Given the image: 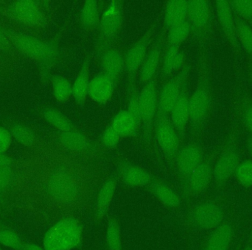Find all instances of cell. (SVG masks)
Returning a JSON list of instances; mask_svg holds the SVG:
<instances>
[{"instance_id":"6da1fadb","label":"cell","mask_w":252,"mask_h":250,"mask_svg":"<svg viewBox=\"0 0 252 250\" xmlns=\"http://www.w3.org/2000/svg\"><path fill=\"white\" fill-rule=\"evenodd\" d=\"M83 227L79 219L68 217L53 224L44 238L45 250H71L82 239Z\"/></svg>"},{"instance_id":"7a4b0ae2","label":"cell","mask_w":252,"mask_h":250,"mask_svg":"<svg viewBox=\"0 0 252 250\" xmlns=\"http://www.w3.org/2000/svg\"><path fill=\"white\" fill-rule=\"evenodd\" d=\"M211 104V90L208 70L202 63L198 85L189 99V125L192 133L198 134L208 117Z\"/></svg>"},{"instance_id":"3957f363","label":"cell","mask_w":252,"mask_h":250,"mask_svg":"<svg viewBox=\"0 0 252 250\" xmlns=\"http://www.w3.org/2000/svg\"><path fill=\"white\" fill-rule=\"evenodd\" d=\"M154 126L157 143L167 161L173 164L182 140L172 124L170 116L157 112Z\"/></svg>"},{"instance_id":"277c9868","label":"cell","mask_w":252,"mask_h":250,"mask_svg":"<svg viewBox=\"0 0 252 250\" xmlns=\"http://www.w3.org/2000/svg\"><path fill=\"white\" fill-rule=\"evenodd\" d=\"M139 99L144 139L149 143L152 140L153 130L158 111V93L155 79L145 84L139 93Z\"/></svg>"},{"instance_id":"5b68a950","label":"cell","mask_w":252,"mask_h":250,"mask_svg":"<svg viewBox=\"0 0 252 250\" xmlns=\"http://www.w3.org/2000/svg\"><path fill=\"white\" fill-rule=\"evenodd\" d=\"M204 160L202 148L196 143H190L179 149L173 165L182 186H185L187 180L192 171Z\"/></svg>"},{"instance_id":"8992f818","label":"cell","mask_w":252,"mask_h":250,"mask_svg":"<svg viewBox=\"0 0 252 250\" xmlns=\"http://www.w3.org/2000/svg\"><path fill=\"white\" fill-rule=\"evenodd\" d=\"M190 66H185L183 69L169 80L161 88L158 96V111L157 112L170 115L173 106L176 104L182 92L184 85L188 81Z\"/></svg>"},{"instance_id":"52a82bcc","label":"cell","mask_w":252,"mask_h":250,"mask_svg":"<svg viewBox=\"0 0 252 250\" xmlns=\"http://www.w3.org/2000/svg\"><path fill=\"white\" fill-rule=\"evenodd\" d=\"M189 220L198 228L213 230L221 224L223 212L220 207L214 202H201L191 210Z\"/></svg>"},{"instance_id":"ba28073f","label":"cell","mask_w":252,"mask_h":250,"mask_svg":"<svg viewBox=\"0 0 252 250\" xmlns=\"http://www.w3.org/2000/svg\"><path fill=\"white\" fill-rule=\"evenodd\" d=\"M240 163L239 152L236 146L229 145L220 154L213 167V178L218 186L221 187L235 175Z\"/></svg>"},{"instance_id":"9c48e42d","label":"cell","mask_w":252,"mask_h":250,"mask_svg":"<svg viewBox=\"0 0 252 250\" xmlns=\"http://www.w3.org/2000/svg\"><path fill=\"white\" fill-rule=\"evenodd\" d=\"M154 30V27L151 26L126 53L124 57L125 68L128 74L130 83L133 82L136 72L140 69L148 54V47L153 40Z\"/></svg>"},{"instance_id":"30bf717a","label":"cell","mask_w":252,"mask_h":250,"mask_svg":"<svg viewBox=\"0 0 252 250\" xmlns=\"http://www.w3.org/2000/svg\"><path fill=\"white\" fill-rule=\"evenodd\" d=\"M213 157L203 160L183 186L185 196H197L207 189L213 177Z\"/></svg>"},{"instance_id":"8fae6325","label":"cell","mask_w":252,"mask_h":250,"mask_svg":"<svg viewBox=\"0 0 252 250\" xmlns=\"http://www.w3.org/2000/svg\"><path fill=\"white\" fill-rule=\"evenodd\" d=\"M13 44L19 51L32 58L49 60L55 56V49L35 37L27 35H16L13 38Z\"/></svg>"},{"instance_id":"7c38bea8","label":"cell","mask_w":252,"mask_h":250,"mask_svg":"<svg viewBox=\"0 0 252 250\" xmlns=\"http://www.w3.org/2000/svg\"><path fill=\"white\" fill-rule=\"evenodd\" d=\"M118 181L119 178L117 173L112 174L105 180L98 191L93 211V219L96 222H100L107 216L116 192Z\"/></svg>"},{"instance_id":"4fadbf2b","label":"cell","mask_w":252,"mask_h":250,"mask_svg":"<svg viewBox=\"0 0 252 250\" xmlns=\"http://www.w3.org/2000/svg\"><path fill=\"white\" fill-rule=\"evenodd\" d=\"M119 180L131 188H145L154 178L149 171L127 161H121L117 171Z\"/></svg>"},{"instance_id":"5bb4252c","label":"cell","mask_w":252,"mask_h":250,"mask_svg":"<svg viewBox=\"0 0 252 250\" xmlns=\"http://www.w3.org/2000/svg\"><path fill=\"white\" fill-rule=\"evenodd\" d=\"M122 22V4L120 1H113L100 18L99 25L102 38L106 41H112L119 32Z\"/></svg>"},{"instance_id":"9a60e30c","label":"cell","mask_w":252,"mask_h":250,"mask_svg":"<svg viewBox=\"0 0 252 250\" xmlns=\"http://www.w3.org/2000/svg\"><path fill=\"white\" fill-rule=\"evenodd\" d=\"M59 140L65 149L72 153L93 156L96 152L95 147L90 139L78 130L61 132Z\"/></svg>"},{"instance_id":"2e32d148","label":"cell","mask_w":252,"mask_h":250,"mask_svg":"<svg viewBox=\"0 0 252 250\" xmlns=\"http://www.w3.org/2000/svg\"><path fill=\"white\" fill-rule=\"evenodd\" d=\"M189 99L188 84H185L180 96L170 113V120L181 140L185 137L187 126L189 122Z\"/></svg>"},{"instance_id":"e0dca14e","label":"cell","mask_w":252,"mask_h":250,"mask_svg":"<svg viewBox=\"0 0 252 250\" xmlns=\"http://www.w3.org/2000/svg\"><path fill=\"white\" fill-rule=\"evenodd\" d=\"M216 11L220 28L228 41L235 50H239V42L237 38L233 12L229 1L218 0L216 1Z\"/></svg>"},{"instance_id":"ac0fdd59","label":"cell","mask_w":252,"mask_h":250,"mask_svg":"<svg viewBox=\"0 0 252 250\" xmlns=\"http://www.w3.org/2000/svg\"><path fill=\"white\" fill-rule=\"evenodd\" d=\"M188 22L196 32H201L208 27L210 20V9L205 0L188 1Z\"/></svg>"},{"instance_id":"d6986e66","label":"cell","mask_w":252,"mask_h":250,"mask_svg":"<svg viewBox=\"0 0 252 250\" xmlns=\"http://www.w3.org/2000/svg\"><path fill=\"white\" fill-rule=\"evenodd\" d=\"M115 82L105 74H99L90 81L88 95L100 104L107 103L113 95Z\"/></svg>"},{"instance_id":"ffe728a7","label":"cell","mask_w":252,"mask_h":250,"mask_svg":"<svg viewBox=\"0 0 252 250\" xmlns=\"http://www.w3.org/2000/svg\"><path fill=\"white\" fill-rule=\"evenodd\" d=\"M145 189L167 208H176L180 205L179 195L168 185L156 177Z\"/></svg>"},{"instance_id":"44dd1931","label":"cell","mask_w":252,"mask_h":250,"mask_svg":"<svg viewBox=\"0 0 252 250\" xmlns=\"http://www.w3.org/2000/svg\"><path fill=\"white\" fill-rule=\"evenodd\" d=\"M161 37L158 38L156 44L148 52L143 63L139 69V81L142 83H148L154 79V75L157 72L161 60L162 42Z\"/></svg>"},{"instance_id":"7402d4cb","label":"cell","mask_w":252,"mask_h":250,"mask_svg":"<svg viewBox=\"0 0 252 250\" xmlns=\"http://www.w3.org/2000/svg\"><path fill=\"white\" fill-rule=\"evenodd\" d=\"M100 63L103 74L112 78L115 82L118 81L125 68L124 56L116 49L104 50L100 57Z\"/></svg>"},{"instance_id":"603a6c76","label":"cell","mask_w":252,"mask_h":250,"mask_svg":"<svg viewBox=\"0 0 252 250\" xmlns=\"http://www.w3.org/2000/svg\"><path fill=\"white\" fill-rule=\"evenodd\" d=\"M13 15L24 23L36 25L43 20V15L36 4L30 0H20L12 7Z\"/></svg>"},{"instance_id":"cb8c5ba5","label":"cell","mask_w":252,"mask_h":250,"mask_svg":"<svg viewBox=\"0 0 252 250\" xmlns=\"http://www.w3.org/2000/svg\"><path fill=\"white\" fill-rule=\"evenodd\" d=\"M90 56H87L83 62L78 76L72 85V96L77 104L81 106L85 103L87 96L88 95L90 87Z\"/></svg>"},{"instance_id":"d4e9b609","label":"cell","mask_w":252,"mask_h":250,"mask_svg":"<svg viewBox=\"0 0 252 250\" xmlns=\"http://www.w3.org/2000/svg\"><path fill=\"white\" fill-rule=\"evenodd\" d=\"M188 1L170 0L166 4L164 22L166 28H170L187 21Z\"/></svg>"},{"instance_id":"484cf974","label":"cell","mask_w":252,"mask_h":250,"mask_svg":"<svg viewBox=\"0 0 252 250\" xmlns=\"http://www.w3.org/2000/svg\"><path fill=\"white\" fill-rule=\"evenodd\" d=\"M232 240V228L225 223L215 229L206 244L204 250H228Z\"/></svg>"},{"instance_id":"4316f807","label":"cell","mask_w":252,"mask_h":250,"mask_svg":"<svg viewBox=\"0 0 252 250\" xmlns=\"http://www.w3.org/2000/svg\"><path fill=\"white\" fill-rule=\"evenodd\" d=\"M111 125L121 138L134 137L140 128L127 110L117 113Z\"/></svg>"},{"instance_id":"83f0119b","label":"cell","mask_w":252,"mask_h":250,"mask_svg":"<svg viewBox=\"0 0 252 250\" xmlns=\"http://www.w3.org/2000/svg\"><path fill=\"white\" fill-rule=\"evenodd\" d=\"M185 60V56L179 51V47L169 46L163 58L162 73L164 76H169L175 71L179 70L183 66Z\"/></svg>"},{"instance_id":"f1b7e54d","label":"cell","mask_w":252,"mask_h":250,"mask_svg":"<svg viewBox=\"0 0 252 250\" xmlns=\"http://www.w3.org/2000/svg\"><path fill=\"white\" fill-rule=\"evenodd\" d=\"M98 3L95 0H87L81 13V23L86 29H93L100 23Z\"/></svg>"},{"instance_id":"f546056e","label":"cell","mask_w":252,"mask_h":250,"mask_svg":"<svg viewBox=\"0 0 252 250\" xmlns=\"http://www.w3.org/2000/svg\"><path fill=\"white\" fill-rule=\"evenodd\" d=\"M234 15V14H233ZM237 38L252 57V28L247 21L234 15Z\"/></svg>"},{"instance_id":"4dcf8cb0","label":"cell","mask_w":252,"mask_h":250,"mask_svg":"<svg viewBox=\"0 0 252 250\" xmlns=\"http://www.w3.org/2000/svg\"><path fill=\"white\" fill-rule=\"evenodd\" d=\"M106 243L109 250H122L121 225L114 216L108 217Z\"/></svg>"},{"instance_id":"1f68e13d","label":"cell","mask_w":252,"mask_h":250,"mask_svg":"<svg viewBox=\"0 0 252 250\" xmlns=\"http://www.w3.org/2000/svg\"><path fill=\"white\" fill-rule=\"evenodd\" d=\"M44 119L61 132L77 130L70 120L55 109H47L43 111Z\"/></svg>"},{"instance_id":"d6a6232c","label":"cell","mask_w":252,"mask_h":250,"mask_svg":"<svg viewBox=\"0 0 252 250\" xmlns=\"http://www.w3.org/2000/svg\"><path fill=\"white\" fill-rule=\"evenodd\" d=\"M191 29L192 28L188 20L169 28L167 35L169 46L179 47L188 38Z\"/></svg>"},{"instance_id":"836d02e7","label":"cell","mask_w":252,"mask_h":250,"mask_svg":"<svg viewBox=\"0 0 252 250\" xmlns=\"http://www.w3.org/2000/svg\"><path fill=\"white\" fill-rule=\"evenodd\" d=\"M53 87L55 97L61 103L68 101L72 95V85L63 77H53Z\"/></svg>"},{"instance_id":"e575fe53","label":"cell","mask_w":252,"mask_h":250,"mask_svg":"<svg viewBox=\"0 0 252 250\" xmlns=\"http://www.w3.org/2000/svg\"><path fill=\"white\" fill-rule=\"evenodd\" d=\"M139 94L133 87V82L129 84L128 89V104H127V111L130 113L133 119L136 121L139 127H142V119H141L140 107H139Z\"/></svg>"},{"instance_id":"d590c367","label":"cell","mask_w":252,"mask_h":250,"mask_svg":"<svg viewBox=\"0 0 252 250\" xmlns=\"http://www.w3.org/2000/svg\"><path fill=\"white\" fill-rule=\"evenodd\" d=\"M234 15L245 21H252V0H232L229 1Z\"/></svg>"},{"instance_id":"8d00e7d4","label":"cell","mask_w":252,"mask_h":250,"mask_svg":"<svg viewBox=\"0 0 252 250\" xmlns=\"http://www.w3.org/2000/svg\"><path fill=\"white\" fill-rule=\"evenodd\" d=\"M235 176L241 186L245 188L252 187V161L240 163Z\"/></svg>"},{"instance_id":"74e56055","label":"cell","mask_w":252,"mask_h":250,"mask_svg":"<svg viewBox=\"0 0 252 250\" xmlns=\"http://www.w3.org/2000/svg\"><path fill=\"white\" fill-rule=\"evenodd\" d=\"M11 134L19 143L27 146H31L35 142L33 132L26 126L15 125L12 127Z\"/></svg>"},{"instance_id":"f35d334b","label":"cell","mask_w":252,"mask_h":250,"mask_svg":"<svg viewBox=\"0 0 252 250\" xmlns=\"http://www.w3.org/2000/svg\"><path fill=\"white\" fill-rule=\"evenodd\" d=\"M0 244L17 250H22L23 245L17 234L7 230H0Z\"/></svg>"},{"instance_id":"ab89813d","label":"cell","mask_w":252,"mask_h":250,"mask_svg":"<svg viewBox=\"0 0 252 250\" xmlns=\"http://www.w3.org/2000/svg\"><path fill=\"white\" fill-rule=\"evenodd\" d=\"M122 138L117 133L112 125L106 127L101 137V142L105 147L108 149H113L116 147Z\"/></svg>"},{"instance_id":"60d3db41","label":"cell","mask_w":252,"mask_h":250,"mask_svg":"<svg viewBox=\"0 0 252 250\" xmlns=\"http://www.w3.org/2000/svg\"><path fill=\"white\" fill-rule=\"evenodd\" d=\"M13 180V172L10 167H0V194L5 192Z\"/></svg>"},{"instance_id":"b9f144b4","label":"cell","mask_w":252,"mask_h":250,"mask_svg":"<svg viewBox=\"0 0 252 250\" xmlns=\"http://www.w3.org/2000/svg\"><path fill=\"white\" fill-rule=\"evenodd\" d=\"M12 143V136L10 132L4 127H0V154L5 152Z\"/></svg>"},{"instance_id":"7bdbcfd3","label":"cell","mask_w":252,"mask_h":250,"mask_svg":"<svg viewBox=\"0 0 252 250\" xmlns=\"http://www.w3.org/2000/svg\"><path fill=\"white\" fill-rule=\"evenodd\" d=\"M244 117L247 128L252 134V103L247 105L244 109Z\"/></svg>"},{"instance_id":"ee69618b","label":"cell","mask_w":252,"mask_h":250,"mask_svg":"<svg viewBox=\"0 0 252 250\" xmlns=\"http://www.w3.org/2000/svg\"><path fill=\"white\" fill-rule=\"evenodd\" d=\"M11 163L10 158L3 154H0V167H10Z\"/></svg>"},{"instance_id":"f6af8a7d","label":"cell","mask_w":252,"mask_h":250,"mask_svg":"<svg viewBox=\"0 0 252 250\" xmlns=\"http://www.w3.org/2000/svg\"><path fill=\"white\" fill-rule=\"evenodd\" d=\"M22 250H43L42 248L39 246L33 244H28V245H24Z\"/></svg>"},{"instance_id":"bcb514c9","label":"cell","mask_w":252,"mask_h":250,"mask_svg":"<svg viewBox=\"0 0 252 250\" xmlns=\"http://www.w3.org/2000/svg\"><path fill=\"white\" fill-rule=\"evenodd\" d=\"M7 45V41L6 39V37L4 36V33H3L2 31L0 29V47L1 46H4V47H6Z\"/></svg>"},{"instance_id":"7dc6e473","label":"cell","mask_w":252,"mask_h":250,"mask_svg":"<svg viewBox=\"0 0 252 250\" xmlns=\"http://www.w3.org/2000/svg\"><path fill=\"white\" fill-rule=\"evenodd\" d=\"M247 146H248L249 152H250V155H251L252 158V136L249 138Z\"/></svg>"},{"instance_id":"c3c4849f","label":"cell","mask_w":252,"mask_h":250,"mask_svg":"<svg viewBox=\"0 0 252 250\" xmlns=\"http://www.w3.org/2000/svg\"><path fill=\"white\" fill-rule=\"evenodd\" d=\"M245 250H252V248H250V247H248Z\"/></svg>"},{"instance_id":"681fc988","label":"cell","mask_w":252,"mask_h":250,"mask_svg":"<svg viewBox=\"0 0 252 250\" xmlns=\"http://www.w3.org/2000/svg\"><path fill=\"white\" fill-rule=\"evenodd\" d=\"M0 227H1V224H0Z\"/></svg>"},{"instance_id":"f907efd6","label":"cell","mask_w":252,"mask_h":250,"mask_svg":"<svg viewBox=\"0 0 252 250\" xmlns=\"http://www.w3.org/2000/svg\"><path fill=\"white\" fill-rule=\"evenodd\" d=\"M0 250H1V249H0Z\"/></svg>"}]
</instances>
